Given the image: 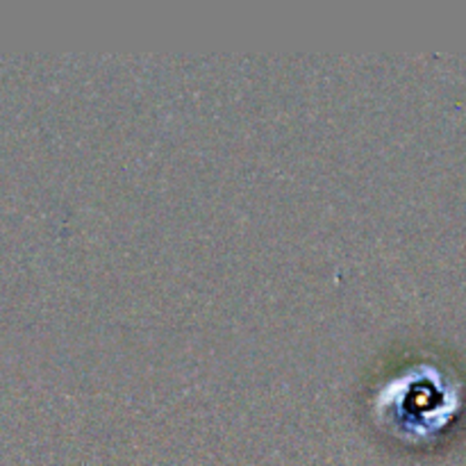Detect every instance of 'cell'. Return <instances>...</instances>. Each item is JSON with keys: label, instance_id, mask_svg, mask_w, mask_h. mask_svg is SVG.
Listing matches in <instances>:
<instances>
[]
</instances>
